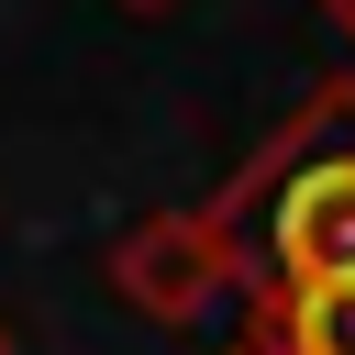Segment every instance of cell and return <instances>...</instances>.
Masks as SVG:
<instances>
[{
  "label": "cell",
  "mask_w": 355,
  "mask_h": 355,
  "mask_svg": "<svg viewBox=\"0 0 355 355\" xmlns=\"http://www.w3.org/2000/svg\"><path fill=\"white\" fill-rule=\"evenodd\" d=\"M322 11H333V33H344V44H355V0H322Z\"/></svg>",
  "instance_id": "277c9868"
},
{
  "label": "cell",
  "mask_w": 355,
  "mask_h": 355,
  "mask_svg": "<svg viewBox=\"0 0 355 355\" xmlns=\"http://www.w3.org/2000/svg\"><path fill=\"white\" fill-rule=\"evenodd\" d=\"M233 288H244V266H233V244H222L211 211H144L111 244V300L144 311V322H166V333H200Z\"/></svg>",
  "instance_id": "7a4b0ae2"
},
{
  "label": "cell",
  "mask_w": 355,
  "mask_h": 355,
  "mask_svg": "<svg viewBox=\"0 0 355 355\" xmlns=\"http://www.w3.org/2000/svg\"><path fill=\"white\" fill-rule=\"evenodd\" d=\"M122 11H178V0H122Z\"/></svg>",
  "instance_id": "5b68a950"
},
{
  "label": "cell",
  "mask_w": 355,
  "mask_h": 355,
  "mask_svg": "<svg viewBox=\"0 0 355 355\" xmlns=\"http://www.w3.org/2000/svg\"><path fill=\"white\" fill-rule=\"evenodd\" d=\"M0 355H11V333H0Z\"/></svg>",
  "instance_id": "8992f818"
},
{
  "label": "cell",
  "mask_w": 355,
  "mask_h": 355,
  "mask_svg": "<svg viewBox=\"0 0 355 355\" xmlns=\"http://www.w3.org/2000/svg\"><path fill=\"white\" fill-rule=\"evenodd\" d=\"M211 222L255 300L355 277V78L322 89V111H300L277 144H255L244 178L211 200Z\"/></svg>",
  "instance_id": "6da1fadb"
},
{
  "label": "cell",
  "mask_w": 355,
  "mask_h": 355,
  "mask_svg": "<svg viewBox=\"0 0 355 355\" xmlns=\"http://www.w3.org/2000/svg\"><path fill=\"white\" fill-rule=\"evenodd\" d=\"M255 344H266V355H355V277L255 300Z\"/></svg>",
  "instance_id": "3957f363"
}]
</instances>
